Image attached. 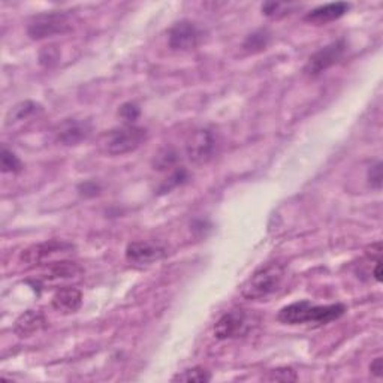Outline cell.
Returning <instances> with one entry per match:
<instances>
[{
    "label": "cell",
    "mask_w": 383,
    "mask_h": 383,
    "mask_svg": "<svg viewBox=\"0 0 383 383\" xmlns=\"http://www.w3.org/2000/svg\"><path fill=\"white\" fill-rule=\"evenodd\" d=\"M286 279V265L268 262L254 271L241 287V295L249 301H265L277 294Z\"/></svg>",
    "instance_id": "cell-1"
},
{
    "label": "cell",
    "mask_w": 383,
    "mask_h": 383,
    "mask_svg": "<svg viewBox=\"0 0 383 383\" xmlns=\"http://www.w3.org/2000/svg\"><path fill=\"white\" fill-rule=\"evenodd\" d=\"M148 138L144 127L135 124H124L117 129L105 132L99 138V148L110 156H123L138 150Z\"/></svg>",
    "instance_id": "cell-2"
},
{
    "label": "cell",
    "mask_w": 383,
    "mask_h": 383,
    "mask_svg": "<svg viewBox=\"0 0 383 383\" xmlns=\"http://www.w3.org/2000/svg\"><path fill=\"white\" fill-rule=\"evenodd\" d=\"M259 324V317L249 310H231L219 317L215 335L219 340H231L247 335Z\"/></svg>",
    "instance_id": "cell-3"
},
{
    "label": "cell",
    "mask_w": 383,
    "mask_h": 383,
    "mask_svg": "<svg viewBox=\"0 0 383 383\" xmlns=\"http://www.w3.org/2000/svg\"><path fill=\"white\" fill-rule=\"evenodd\" d=\"M72 30V21L66 13H45L31 18L27 24V35L34 41L47 39Z\"/></svg>",
    "instance_id": "cell-4"
},
{
    "label": "cell",
    "mask_w": 383,
    "mask_h": 383,
    "mask_svg": "<svg viewBox=\"0 0 383 383\" xmlns=\"http://www.w3.org/2000/svg\"><path fill=\"white\" fill-rule=\"evenodd\" d=\"M346 41L345 39H338L331 42V44H328L325 47H322L321 50H317L313 56H310L308 59L307 65L304 68L305 73L312 77L321 75L325 71H328L329 68H333L334 65H337L338 62H342V59L346 55Z\"/></svg>",
    "instance_id": "cell-5"
},
{
    "label": "cell",
    "mask_w": 383,
    "mask_h": 383,
    "mask_svg": "<svg viewBox=\"0 0 383 383\" xmlns=\"http://www.w3.org/2000/svg\"><path fill=\"white\" fill-rule=\"evenodd\" d=\"M72 250L73 246L68 241L50 240L26 249L21 253V261L29 265H48L62 254H68Z\"/></svg>",
    "instance_id": "cell-6"
},
{
    "label": "cell",
    "mask_w": 383,
    "mask_h": 383,
    "mask_svg": "<svg viewBox=\"0 0 383 383\" xmlns=\"http://www.w3.org/2000/svg\"><path fill=\"white\" fill-rule=\"evenodd\" d=\"M199 27L189 20L177 21L168 31V45L174 51H190L198 47L201 41Z\"/></svg>",
    "instance_id": "cell-7"
},
{
    "label": "cell",
    "mask_w": 383,
    "mask_h": 383,
    "mask_svg": "<svg viewBox=\"0 0 383 383\" xmlns=\"http://www.w3.org/2000/svg\"><path fill=\"white\" fill-rule=\"evenodd\" d=\"M216 136L208 129H199L190 135L186 144V153L194 164H205L216 153Z\"/></svg>",
    "instance_id": "cell-8"
},
{
    "label": "cell",
    "mask_w": 383,
    "mask_h": 383,
    "mask_svg": "<svg viewBox=\"0 0 383 383\" xmlns=\"http://www.w3.org/2000/svg\"><path fill=\"white\" fill-rule=\"evenodd\" d=\"M93 132V124L89 119H72L63 120L56 129L57 141L65 145H77L86 141Z\"/></svg>",
    "instance_id": "cell-9"
},
{
    "label": "cell",
    "mask_w": 383,
    "mask_h": 383,
    "mask_svg": "<svg viewBox=\"0 0 383 383\" xmlns=\"http://www.w3.org/2000/svg\"><path fill=\"white\" fill-rule=\"evenodd\" d=\"M166 256V249L150 241H133L126 249V259L138 263L148 265L161 261Z\"/></svg>",
    "instance_id": "cell-10"
},
{
    "label": "cell",
    "mask_w": 383,
    "mask_h": 383,
    "mask_svg": "<svg viewBox=\"0 0 383 383\" xmlns=\"http://www.w3.org/2000/svg\"><path fill=\"white\" fill-rule=\"evenodd\" d=\"M51 305L62 315L77 313L82 305V294L77 287H62L51 298Z\"/></svg>",
    "instance_id": "cell-11"
},
{
    "label": "cell",
    "mask_w": 383,
    "mask_h": 383,
    "mask_svg": "<svg viewBox=\"0 0 383 383\" xmlns=\"http://www.w3.org/2000/svg\"><path fill=\"white\" fill-rule=\"evenodd\" d=\"M47 325L48 322L44 313H41L38 310H26L17 317V321L14 324V333L20 338H29L41 333L42 329L47 328Z\"/></svg>",
    "instance_id": "cell-12"
},
{
    "label": "cell",
    "mask_w": 383,
    "mask_h": 383,
    "mask_svg": "<svg viewBox=\"0 0 383 383\" xmlns=\"http://www.w3.org/2000/svg\"><path fill=\"white\" fill-rule=\"evenodd\" d=\"M313 305L310 301L303 300L296 301L289 305L283 307L279 312V322L284 325H303V324H310L312 319V310Z\"/></svg>",
    "instance_id": "cell-13"
},
{
    "label": "cell",
    "mask_w": 383,
    "mask_h": 383,
    "mask_svg": "<svg viewBox=\"0 0 383 383\" xmlns=\"http://www.w3.org/2000/svg\"><path fill=\"white\" fill-rule=\"evenodd\" d=\"M349 9H350V3H346V2L326 3L312 9L310 13L305 15V20L308 21V23H313V24H326L346 15Z\"/></svg>",
    "instance_id": "cell-14"
},
{
    "label": "cell",
    "mask_w": 383,
    "mask_h": 383,
    "mask_svg": "<svg viewBox=\"0 0 383 383\" xmlns=\"http://www.w3.org/2000/svg\"><path fill=\"white\" fill-rule=\"evenodd\" d=\"M80 274H81V268L78 267V263L66 261V259H60L47 265V273L44 274V280H50V282L68 280V279L77 277V275Z\"/></svg>",
    "instance_id": "cell-15"
},
{
    "label": "cell",
    "mask_w": 383,
    "mask_h": 383,
    "mask_svg": "<svg viewBox=\"0 0 383 383\" xmlns=\"http://www.w3.org/2000/svg\"><path fill=\"white\" fill-rule=\"evenodd\" d=\"M270 39H271V35L268 34V31L261 29V30L253 31V34H250L246 38V41H244L243 44V48L249 52H259L268 47Z\"/></svg>",
    "instance_id": "cell-16"
},
{
    "label": "cell",
    "mask_w": 383,
    "mask_h": 383,
    "mask_svg": "<svg viewBox=\"0 0 383 383\" xmlns=\"http://www.w3.org/2000/svg\"><path fill=\"white\" fill-rule=\"evenodd\" d=\"M39 110H41V106L38 103H35V102H31V101L21 102V103L15 105L14 108L9 111L8 122L6 123L9 124V123H15V122L26 120V119H29L30 115L36 114Z\"/></svg>",
    "instance_id": "cell-17"
},
{
    "label": "cell",
    "mask_w": 383,
    "mask_h": 383,
    "mask_svg": "<svg viewBox=\"0 0 383 383\" xmlns=\"http://www.w3.org/2000/svg\"><path fill=\"white\" fill-rule=\"evenodd\" d=\"M178 159H180V156L174 150V148L165 147V148H162V150H159L154 154L153 166H154V169H157V171H165V169H168V168L175 166L177 162H178Z\"/></svg>",
    "instance_id": "cell-18"
},
{
    "label": "cell",
    "mask_w": 383,
    "mask_h": 383,
    "mask_svg": "<svg viewBox=\"0 0 383 383\" xmlns=\"http://www.w3.org/2000/svg\"><path fill=\"white\" fill-rule=\"evenodd\" d=\"M211 380L210 371L202 367H194V368H187L182 373H178L177 376L173 377V382H186V383H207Z\"/></svg>",
    "instance_id": "cell-19"
},
{
    "label": "cell",
    "mask_w": 383,
    "mask_h": 383,
    "mask_svg": "<svg viewBox=\"0 0 383 383\" xmlns=\"http://www.w3.org/2000/svg\"><path fill=\"white\" fill-rule=\"evenodd\" d=\"M0 168H2L3 174H17L23 171L24 166L15 153L3 147L2 154H0Z\"/></svg>",
    "instance_id": "cell-20"
},
{
    "label": "cell",
    "mask_w": 383,
    "mask_h": 383,
    "mask_svg": "<svg viewBox=\"0 0 383 383\" xmlns=\"http://www.w3.org/2000/svg\"><path fill=\"white\" fill-rule=\"evenodd\" d=\"M187 180H189V174H187L186 169L185 168H178V169H175V171L173 173V175L168 178V182H165L161 186L159 192H161V194H166V192H169L171 189L185 185L187 182Z\"/></svg>",
    "instance_id": "cell-21"
},
{
    "label": "cell",
    "mask_w": 383,
    "mask_h": 383,
    "mask_svg": "<svg viewBox=\"0 0 383 383\" xmlns=\"http://www.w3.org/2000/svg\"><path fill=\"white\" fill-rule=\"evenodd\" d=\"M119 115L122 117L126 124H132L133 122L140 119V115H141L140 105L135 102H126L119 108Z\"/></svg>",
    "instance_id": "cell-22"
},
{
    "label": "cell",
    "mask_w": 383,
    "mask_h": 383,
    "mask_svg": "<svg viewBox=\"0 0 383 383\" xmlns=\"http://www.w3.org/2000/svg\"><path fill=\"white\" fill-rule=\"evenodd\" d=\"M289 6L291 5L279 3V2H267L262 5V13H263V15H267L270 18H280V17L291 14Z\"/></svg>",
    "instance_id": "cell-23"
},
{
    "label": "cell",
    "mask_w": 383,
    "mask_h": 383,
    "mask_svg": "<svg viewBox=\"0 0 383 383\" xmlns=\"http://www.w3.org/2000/svg\"><path fill=\"white\" fill-rule=\"evenodd\" d=\"M298 379L295 371L291 367H282V368H275L270 373L268 380H275V382H295Z\"/></svg>",
    "instance_id": "cell-24"
},
{
    "label": "cell",
    "mask_w": 383,
    "mask_h": 383,
    "mask_svg": "<svg viewBox=\"0 0 383 383\" xmlns=\"http://www.w3.org/2000/svg\"><path fill=\"white\" fill-rule=\"evenodd\" d=\"M382 162H376L375 165H371L368 168V173H367V180L368 183L371 185V187L375 189H380L382 187V180H383V174H382Z\"/></svg>",
    "instance_id": "cell-25"
},
{
    "label": "cell",
    "mask_w": 383,
    "mask_h": 383,
    "mask_svg": "<svg viewBox=\"0 0 383 383\" xmlns=\"http://www.w3.org/2000/svg\"><path fill=\"white\" fill-rule=\"evenodd\" d=\"M39 59L44 66H51L59 60V51L56 47H45L41 51Z\"/></svg>",
    "instance_id": "cell-26"
},
{
    "label": "cell",
    "mask_w": 383,
    "mask_h": 383,
    "mask_svg": "<svg viewBox=\"0 0 383 383\" xmlns=\"http://www.w3.org/2000/svg\"><path fill=\"white\" fill-rule=\"evenodd\" d=\"M78 190L84 196H96L101 192V186L94 182H86L78 187Z\"/></svg>",
    "instance_id": "cell-27"
},
{
    "label": "cell",
    "mask_w": 383,
    "mask_h": 383,
    "mask_svg": "<svg viewBox=\"0 0 383 383\" xmlns=\"http://www.w3.org/2000/svg\"><path fill=\"white\" fill-rule=\"evenodd\" d=\"M370 373L373 376H376V377H382V375H383V361H382L380 356L376 358L373 363L370 364Z\"/></svg>",
    "instance_id": "cell-28"
},
{
    "label": "cell",
    "mask_w": 383,
    "mask_h": 383,
    "mask_svg": "<svg viewBox=\"0 0 383 383\" xmlns=\"http://www.w3.org/2000/svg\"><path fill=\"white\" fill-rule=\"evenodd\" d=\"M373 277L377 283L382 282V261L375 262V268H373Z\"/></svg>",
    "instance_id": "cell-29"
}]
</instances>
